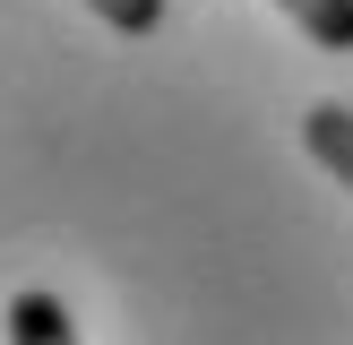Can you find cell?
Wrapping results in <instances>:
<instances>
[{"instance_id":"6da1fadb","label":"cell","mask_w":353,"mask_h":345,"mask_svg":"<svg viewBox=\"0 0 353 345\" xmlns=\"http://www.w3.org/2000/svg\"><path fill=\"white\" fill-rule=\"evenodd\" d=\"M302 147L319 155L327 181L353 190V112H345V103H310V112H302Z\"/></svg>"},{"instance_id":"7a4b0ae2","label":"cell","mask_w":353,"mask_h":345,"mask_svg":"<svg viewBox=\"0 0 353 345\" xmlns=\"http://www.w3.org/2000/svg\"><path fill=\"white\" fill-rule=\"evenodd\" d=\"M9 345H78V319H69V302L61 293H17L9 302Z\"/></svg>"},{"instance_id":"3957f363","label":"cell","mask_w":353,"mask_h":345,"mask_svg":"<svg viewBox=\"0 0 353 345\" xmlns=\"http://www.w3.org/2000/svg\"><path fill=\"white\" fill-rule=\"evenodd\" d=\"M276 9L302 26V43H319V52H353V0H276Z\"/></svg>"},{"instance_id":"277c9868","label":"cell","mask_w":353,"mask_h":345,"mask_svg":"<svg viewBox=\"0 0 353 345\" xmlns=\"http://www.w3.org/2000/svg\"><path fill=\"white\" fill-rule=\"evenodd\" d=\"M86 9H95L112 34H155L164 26V0H86Z\"/></svg>"}]
</instances>
